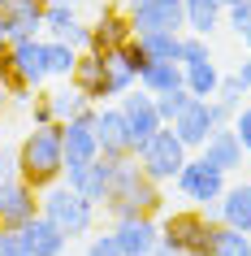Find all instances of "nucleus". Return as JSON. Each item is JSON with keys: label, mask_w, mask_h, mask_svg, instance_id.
Here are the masks:
<instances>
[{"label": "nucleus", "mask_w": 251, "mask_h": 256, "mask_svg": "<svg viewBox=\"0 0 251 256\" xmlns=\"http://www.w3.org/2000/svg\"><path fill=\"white\" fill-rule=\"evenodd\" d=\"M169 126H173V135L182 139L191 152H199V148H204V139H208L217 126H225V113L217 108V100H195V96H191V104H186Z\"/></svg>", "instance_id": "obj_7"}, {"label": "nucleus", "mask_w": 251, "mask_h": 256, "mask_svg": "<svg viewBox=\"0 0 251 256\" xmlns=\"http://www.w3.org/2000/svg\"><path fill=\"white\" fill-rule=\"evenodd\" d=\"M0 256H30L17 230H4V226H0Z\"/></svg>", "instance_id": "obj_36"}, {"label": "nucleus", "mask_w": 251, "mask_h": 256, "mask_svg": "<svg viewBox=\"0 0 251 256\" xmlns=\"http://www.w3.org/2000/svg\"><path fill=\"white\" fill-rule=\"evenodd\" d=\"M48 96V104H52V118L56 122H69V118H78V113H87L91 108V100L74 87V82L65 78V87H56V92H43Z\"/></svg>", "instance_id": "obj_28"}, {"label": "nucleus", "mask_w": 251, "mask_h": 256, "mask_svg": "<svg viewBox=\"0 0 251 256\" xmlns=\"http://www.w3.org/2000/svg\"><path fill=\"white\" fill-rule=\"evenodd\" d=\"M87 256H121L117 239H113V230H108V234H95V239L87 243Z\"/></svg>", "instance_id": "obj_37"}, {"label": "nucleus", "mask_w": 251, "mask_h": 256, "mask_svg": "<svg viewBox=\"0 0 251 256\" xmlns=\"http://www.w3.org/2000/svg\"><path fill=\"white\" fill-rule=\"evenodd\" d=\"M208 217H212V222H221V226H234V230H247V234H251V182L225 187L221 200L208 204Z\"/></svg>", "instance_id": "obj_18"}, {"label": "nucleus", "mask_w": 251, "mask_h": 256, "mask_svg": "<svg viewBox=\"0 0 251 256\" xmlns=\"http://www.w3.org/2000/svg\"><path fill=\"white\" fill-rule=\"evenodd\" d=\"M39 213L48 217V222H52L65 239H78V234H87V230L95 226V204L82 200V196L69 187L65 178L39 191Z\"/></svg>", "instance_id": "obj_3"}, {"label": "nucleus", "mask_w": 251, "mask_h": 256, "mask_svg": "<svg viewBox=\"0 0 251 256\" xmlns=\"http://www.w3.org/2000/svg\"><path fill=\"white\" fill-rule=\"evenodd\" d=\"M9 48V26H4V14H0V52Z\"/></svg>", "instance_id": "obj_41"}, {"label": "nucleus", "mask_w": 251, "mask_h": 256, "mask_svg": "<svg viewBox=\"0 0 251 256\" xmlns=\"http://www.w3.org/2000/svg\"><path fill=\"white\" fill-rule=\"evenodd\" d=\"M17 234H22V243H26V252H30V256H61V252H65V243H69L43 213H39V217H30L26 226L17 230Z\"/></svg>", "instance_id": "obj_21"}, {"label": "nucleus", "mask_w": 251, "mask_h": 256, "mask_svg": "<svg viewBox=\"0 0 251 256\" xmlns=\"http://www.w3.org/2000/svg\"><path fill=\"white\" fill-rule=\"evenodd\" d=\"M126 40H134V26H130V14L126 9H117V4H104L100 9V18H95L91 26V52H113V48H121Z\"/></svg>", "instance_id": "obj_16"}, {"label": "nucleus", "mask_w": 251, "mask_h": 256, "mask_svg": "<svg viewBox=\"0 0 251 256\" xmlns=\"http://www.w3.org/2000/svg\"><path fill=\"white\" fill-rule=\"evenodd\" d=\"M152 256H182V252H173V248H165V243H156V248H152Z\"/></svg>", "instance_id": "obj_42"}, {"label": "nucleus", "mask_w": 251, "mask_h": 256, "mask_svg": "<svg viewBox=\"0 0 251 256\" xmlns=\"http://www.w3.org/2000/svg\"><path fill=\"white\" fill-rule=\"evenodd\" d=\"M4 26H9V40L43 35V0H13L4 9Z\"/></svg>", "instance_id": "obj_22"}, {"label": "nucleus", "mask_w": 251, "mask_h": 256, "mask_svg": "<svg viewBox=\"0 0 251 256\" xmlns=\"http://www.w3.org/2000/svg\"><path fill=\"white\" fill-rule=\"evenodd\" d=\"M48 122H56V118H52V104H48V96H43V92H35V104H30V126H48Z\"/></svg>", "instance_id": "obj_38"}, {"label": "nucleus", "mask_w": 251, "mask_h": 256, "mask_svg": "<svg viewBox=\"0 0 251 256\" xmlns=\"http://www.w3.org/2000/svg\"><path fill=\"white\" fill-rule=\"evenodd\" d=\"M199 156H204V161H212L217 170H225V174L243 170V144H238L234 126H217V130H212V135L204 139Z\"/></svg>", "instance_id": "obj_20"}, {"label": "nucleus", "mask_w": 251, "mask_h": 256, "mask_svg": "<svg viewBox=\"0 0 251 256\" xmlns=\"http://www.w3.org/2000/svg\"><path fill=\"white\" fill-rule=\"evenodd\" d=\"M186 104H191V92H186V87H178V92H165V96H156V113H160V122H165V126H169V122L178 118V113H182Z\"/></svg>", "instance_id": "obj_32"}, {"label": "nucleus", "mask_w": 251, "mask_h": 256, "mask_svg": "<svg viewBox=\"0 0 251 256\" xmlns=\"http://www.w3.org/2000/svg\"><path fill=\"white\" fill-rule=\"evenodd\" d=\"M139 87H143L147 96H165V92H178V87H186L182 61H147L143 74H139Z\"/></svg>", "instance_id": "obj_24"}, {"label": "nucleus", "mask_w": 251, "mask_h": 256, "mask_svg": "<svg viewBox=\"0 0 251 256\" xmlns=\"http://www.w3.org/2000/svg\"><path fill=\"white\" fill-rule=\"evenodd\" d=\"M69 82L78 87L91 104H108V87H104V56L91 52V48H82L78 52V66L69 74Z\"/></svg>", "instance_id": "obj_19"}, {"label": "nucleus", "mask_w": 251, "mask_h": 256, "mask_svg": "<svg viewBox=\"0 0 251 256\" xmlns=\"http://www.w3.org/2000/svg\"><path fill=\"white\" fill-rule=\"evenodd\" d=\"M95 144L100 156H130V126L121 104H95Z\"/></svg>", "instance_id": "obj_14"}, {"label": "nucleus", "mask_w": 251, "mask_h": 256, "mask_svg": "<svg viewBox=\"0 0 251 256\" xmlns=\"http://www.w3.org/2000/svg\"><path fill=\"white\" fill-rule=\"evenodd\" d=\"M30 217H39V191L13 178V182H4L0 187V226L4 230H22Z\"/></svg>", "instance_id": "obj_13"}, {"label": "nucleus", "mask_w": 251, "mask_h": 256, "mask_svg": "<svg viewBox=\"0 0 251 256\" xmlns=\"http://www.w3.org/2000/svg\"><path fill=\"white\" fill-rule=\"evenodd\" d=\"M104 56V87H108V100H121V96L139 87V70L130 66L126 48H113V52H100Z\"/></svg>", "instance_id": "obj_23"}, {"label": "nucleus", "mask_w": 251, "mask_h": 256, "mask_svg": "<svg viewBox=\"0 0 251 256\" xmlns=\"http://www.w3.org/2000/svg\"><path fill=\"white\" fill-rule=\"evenodd\" d=\"M243 96H247L243 78H238V74H221V87H217V96H212V100H217V108L225 113V122L234 118V108L243 104Z\"/></svg>", "instance_id": "obj_31"}, {"label": "nucleus", "mask_w": 251, "mask_h": 256, "mask_svg": "<svg viewBox=\"0 0 251 256\" xmlns=\"http://www.w3.org/2000/svg\"><path fill=\"white\" fill-rule=\"evenodd\" d=\"M182 18H186V30L191 35H204L208 40L225 18V0H182Z\"/></svg>", "instance_id": "obj_25"}, {"label": "nucleus", "mask_w": 251, "mask_h": 256, "mask_svg": "<svg viewBox=\"0 0 251 256\" xmlns=\"http://www.w3.org/2000/svg\"><path fill=\"white\" fill-rule=\"evenodd\" d=\"M225 22L243 35V30L251 26V0H238V4H225Z\"/></svg>", "instance_id": "obj_35"}, {"label": "nucleus", "mask_w": 251, "mask_h": 256, "mask_svg": "<svg viewBox=\"0 0 251 256\" xmlns=\"http://www.w3.org/2000/svg\"><path fill=\"white\" fill-rule=\"evenodd\" d=\"M65 126V170L69 165H87V161H95L100 156V144H95V104L87 108V113H78V118H69V122H61Z\"/></svg>", "instance_id": "obj_15"}, {"label": "nucleus", "mask_w": 251, "mask_h": 256, "mask_svg": "<svg viewBox=\"0 0 251 256\" xmlns=\"http://www.w3.org/2000/svg\"><path fill=\"white\" fill-rule=\"evenodd\" d=\"M65 126L48 122V126H30L22 144H17V178L30 182L35 191L52 187L65 178Z\"/></svg>", "instance_id": "obj_1"}, {"label": "nucleus", "mask_w": 251, "mask_h": 256, "mask_svg": "<svg viewBox=\"0 0 251 256\" xmlns=\"http://www.w3.org/2000/svg\"><path fill=\"white\" fill-rule=\"evenodd\" d=\"M212 256H251V234L247 230H234V226H217Z\"/></svg>", "instance_id": "obj_30"}, {"label": "nucleus", "mask_w": 251, "mask_h": 256, "mask_svg": "<svg viewBox=\"0 0 251 256\" xmlns=\"http://www.w3.org/2000/svg\"><path fill=\"white\" fill-rule=\"evenodd\" d=\"M117 104H121V113H126V126H130V148H139L143 139H152L160 126H165L160 113H156V96H147L143 87H130Z\"/></svg>", "instance_id": "obj_10"}, {"label": "nucleus", "mask_w": 251, "mask_h": 256, "mask_svg": "<svg viewBox=\"0 0 251 256\" xmlns=\"http://www.w3.org/2000/svg\"><path fill=\"white\" fill-rule=\"evenodd\" d=\"M173 187L182 191V200H191L195 208H208V204L221 200V191L230 187V182H225V170H217L212 161L186 156V165L178 170V178H173Z\"/></svg>", "instance_id": "obj_6"}, {"label": "nucleus", "mask_w": 251, "mask_h": 256, "mask_svg": "<svg viewBox=\"0 0 251 256\" xmlns=\"http://www.w3.org/2000/svg\"><path fill=\"white\" fill-rule=\"evenodd\" d=\"M113 239H117L121 256H152V248L160 243V222L152 213H134L113 222Z\"/></svg>", "instance_id": "obj_9"}, {"label": "nucleus", "mask_w": 251, "mask_h": 256, "mask_svg": "<svg viewBox=\"0 0 251 256\" xmlns=\"http://www.w3.org/2000/svg\"><path fill=\"white\" fill-rule=\"evenodd\" d=\"M182 74H186V92L195 96V100H212V96H217V87H221V70H217V61L182 66Z\"/></svg>", "instance_id": "obj_27"}, {"label": "nucleus", "mask_w": 251, "mask_h": 256, "mask_svg": "<svg viewBox=\"0 0 251 256\" xmlns=\"http://www.w3.org/2000/svg\"><path fill=\"white\" fill-rule=\"evenodd\" d=\"M199 61H212L208 40L204 35H182V66H199Z\"/></svg>", "instance_id": "obj_33"}, {"label": "nucleus", "mask_w": 251, "mask_h": 256, "mask_svg": "<svg viewBox=\"0 0 251 256\" xmlns=\"http://www.w3.org/2000/svg\"><path fill=\"white\" fill-rule=\"evenodd\" d=\"M143 44L147 61H182V35L178 30H147V35H134Z\"/></svg>", "instance_id": "obj_26"}, {"label": "nucleus", "mask_w": 251, "mask_h": 256, "mask_svg": "<svg viewBox=\"0 0 251 256\" xmlns=\"http://www.w3.org/2000/svg\"><path fill=\"white\" fill-rule=\"evenodd\" d=\"M113 161H117V156H95V161H87V165H69L65 182L78 191L82 200H91L95 208H100V204L108 200V187H113Z\"/></svg>", "instance_id": "obj_11"}, {"label": "nucleus", "mask_w": 251, "mask_h": 256, "mask_svg": "<svg viewBox=\"0 0 251 256\" xmlns=\"http://www.w3.org/2000/svg\"><path fill=\"white\" fill-rule=\"evenodd\" d=\"M243 44H247V52H251V26H247V30H243Z\"/></svg>", "instance_id": "obj_44"}, {"label": "nucleus", "mask_w": 251, "mask_h": 256, "mask_svg": "<svg viewBox=\"0 0 251 256\" xmlns=\"http://www.w3.org/2000/svg\"><path fill=\"white\" fill-rule=\"evenodd\" d=\"M9 61H13L17 78L26 82L30 92H39L48 82V66H43V40L30 35V40H9Z\"/></svg>", "instance_id": "obj_17"}, {"label": "nucleus", "mask_w": 251, "mask_h": 256, "mask_svg": "<svg viewBox=\"0 0 251 256\" xmlns=\"http://www.w3.org/2000/svg\"><path fill=\"white\" fill-rule=\"evenodd\" d=\"M186 156H191V148H186L182 139L173 135V126H160L152 139H143L139 148H134V161H139V170H143L152 182H173L178 178V170L186 165Z\"/></svg>", "instance_id": "obj_5"}, {"label": "nucleus", "mask_w": 251, "mask_h": 256, "mask_svg": "<svg viewBox=\"0 0 251 256\" xmlns=\"http://www.w3.org/2000/svg\"><path fill=\"white\" fill-rule=\"evenodd\" d=\"M221 222H212L208 208H182L160 222V243L182 256H212V234Z\"/></svg>", "instance_id": "obj_4"}, {"label": "nucleus", "mask_w": 251, "mask_h": 256, "mask_svg": "<svg viewBox=\"0 0 251 256\" xmlns=\"http://www.w3.org/2000/svg\"><path fill=\"white\" fill-rule=\"evenodd\" d=\"M43 35H48V40L74 44L78 52L91 44V26H82V22H78L74 0H48V4H43Z\"/></svg>", "instance_id": "obj_12"}, {"label": "nucleus", "mask_w": 251, "mask_h": 256, "mask_svg": "<svg viewBox=\"0 0 251 256\" xmlns=\"http://www.w3.org/2000/svg\"><path fill=\"white\" fill-rule=\"evenodd\" d=\"M43 66H48V78H69L78 66V48L65 40H43Z\"/></svg>", "instance_id": "obj_29"}, {"label": "nucleus", "mask_w": 251, "mask_h": 256, "mask_svg": "<svg viewBox=\"0 0 251 256\" xmlns=\"http://www.w3.org/2000/svg\"><path fill=\"white\" fill-rule=\"evenodd\" d=\"M230 126H234L238 144H243V152H251V104H238L234 118H230Z\"/></svg>", "instance_id": "obj_34"}, {"label": "nucleus", "mask_w": 251, "mask_h": 256, "mask_svg": "<svg viewBox=\"0 0 251 256\" xmlns=\"http://www.w3.org/2000/svg\"><path fill=\"white\" fill-rule=\"evenodd\" d=\"M9 113V92H4V82H0V118Z\"/></svg>", "instance_id": "obj_43"}, {"label": "nucleus", "mask_w": 251, "mask_h": 256, "mask_svg": "<svg viewBox=\"0 0 251 256\" xmlns=\"http://www.w3.org/2000/svg\"><path fill=\"white\" fill-rule=\"evenodd\" d=\"M238 78H243V87H247V92H251V52H247V61L238 66Z\"/></svg>", "instance_id": "obj_40"}, {"label": "nucleus", "mask_w": 251, "mask_h": 256, "mask_svg": "<svg viewBox=\"0 0 251 256\" xmlns=\"http://www.w3.org/2000/svg\"><path fill=\"white\" fill-rule=\"evenodd\" d=\"M126 14H130L134 35H147V30H186L182 18V0H126Z\"/></svg>", "instance_id": "obj_8"}, {"label": "nucleus", "mask_w": 251, "mask_h": 256, "mask_svg": "<svg viewBox=\"0 0 251 256\" xmlns=\"http://www.w3.org/2000/svg\"><path fill=\"white\" fill-rule=\"evenodd\" d=\"M17 178V148H0V187Z\"/></svg>", "instance_id": "obj_39"}, {"label": "nucleus", "mask_w": 251, "mask_h": 256, "mask_svg": "<svg viewBox=\"0 0 251 256\" xmlns=\"http://www.w3.org/2000/svg\"><path fill=\"white\" fill-rule=\"evenodd\" d=\"M104 208L113 213V222H117V217H134V213H152V217H156L160 208H165L160 182H152V178L139 170L134 152L113 161V187H108Z\"/></svg>", "instance_id": "obj_2"}, {"label": "nucleus", "mask_w": 251, "mask_h": 256, "mask_svg": "<svg viewBox=\"0 0 251 256\" xmlns=\"http://www.w3.org/2000/svg\"><path fill=\"white\" fill-rule=\"evenodd\" d=\"M225 4H238V0H225Z\"/></svg>", "instance_id": "obj_45"}]
</instances>
